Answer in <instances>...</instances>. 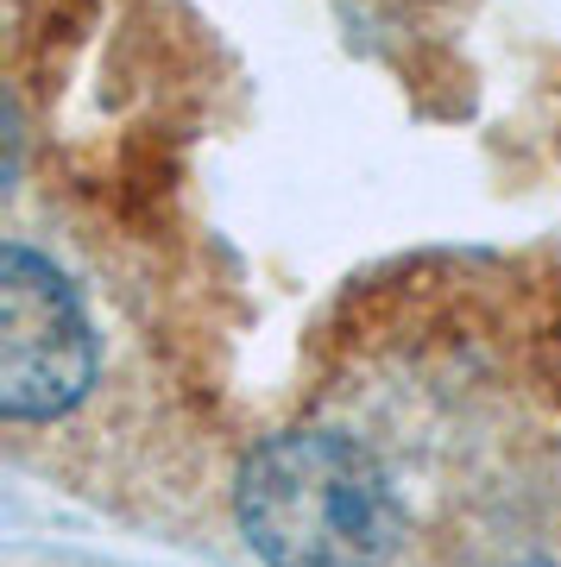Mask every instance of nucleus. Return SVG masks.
<instances>
[{
    "instance_id": "nucleus-1",
    "label": "nucleus",
    "mask_w": 561,
    "mask_h": 567,
    "mask_svg": "<svg viewBox=\"0 0 561 567\" xmlns=\"http://www.w3.org/2000/svg\"><path fill=\"white\" fill-rule=\"evenodd\" d=\"M234 524L265 567H385L404 543L391 473L341 429H278L241 461Z\"/></svg>"
},
{
    "instance_id": "nucleus-2",
    "label": "nucleus",
    "mask_w": 561,
    "mask_h": 567,
    "mask_svg": "<svg viewBox=\"0 0 561 567\" xmlns=\"http://www.w3.org/2000/svg\"><path fill=\"white\" fill-rule=\"evenodd\" d=\"M95 385V328L76 284L51 259L7 246L0 252V416L51 423Z\"/></svg>"
}]
</instances>
